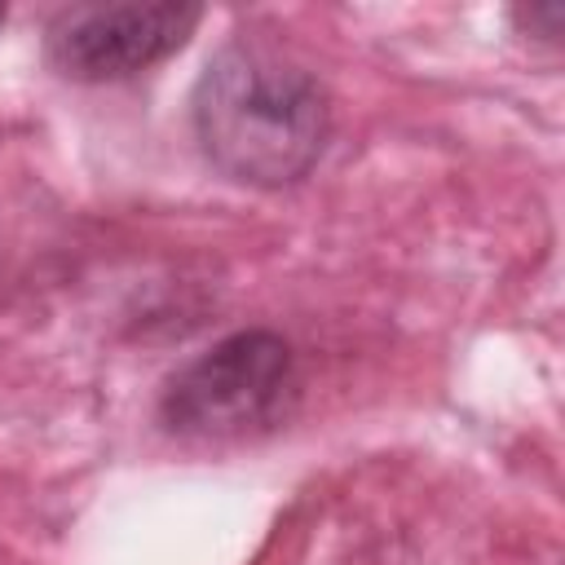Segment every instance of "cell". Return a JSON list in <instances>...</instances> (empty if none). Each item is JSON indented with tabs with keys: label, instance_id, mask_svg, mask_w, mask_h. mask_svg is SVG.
<instances>
[{
	"label": "cell",
	"instance_id": "obj_1",
	"mask_svg": "<svg viewBox=\"0 0 565 565\" xmlns=\"http://www.w3.org/2000/svg\"><path fill=\"white\" fill-rule=\"evenodd\" d=\"M190 115L212 168L265 190L300 181L331 132L322 84L287 53L247 40L225 44L203 66Z\"/></svg>",
	"mask_w": 565,
	"mask_h": 565
},
{
	"label": "cell",
	"instance_id": "obj_4",
	"mask_svg": "<svg viewBox=\"0 0 565 565\" xmlns=\"http://www.w3.org/2000/svg\"><path fill=\"white\" fill-rule=\"evenodd\" d=\"M0 22H4V4H0Z\"/></svg>",
	"mask_w": 565,
	"mask_h": 565
},
{
	"label": "cell",
	"instance_id": "obj_2",
	"mask_svg": "<svg viewBox=\"0 0 565 565\" xmlns=\"http://www.w3.org/2000/svg\"><path fill=\"white\" fill-rule=\"evenodd\" d=\"M296 384L291 349L274 331H234L190 358L163 388L168 433L190 441H234L269 428Z\"/></svg>",
	"mask_w": 565,
	"mask_h": 565
},
{
	"label": "cell",
	"instance_id": "obj_3",
	"mask_svg": "<svg viewBox=\"0 0 565 565\" xmlns=\"http://www.w3.org/2000/svg\"><path fill=\"white\" fill-rule=\"evenodd\" d=\"M203 9L199 4H71L57 9L44 31V53L66 79L102 84L137 75L177 53Z\"/></svg>",
	"mask_w": 565,
	"mask_h": 565
}]
</instances>
